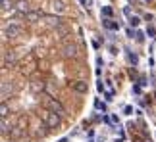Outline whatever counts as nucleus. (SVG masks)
Segmentation results:
<instances>
[{
  "mask_svg": "<svg viewBox=\"0 0 156 142\" xmlns=\"http://www.w3.org/2000/svg\"><path fill=\"white\" fill-rule=\"evenodd\" d=\"M60 121H62V115L54 113V111H46L45 113V123H46V127H50V129H56V127L60 125Z\"/></svg>",
  "mask_w": 156,
  "mask_h": 142,
  "instance_id": "obj_2",
  "label": "nucleus"
},
{
  "mask_svg": "<svg viewBox=\"0 0 156 142\" xmlns=\"http://www.w3.org/2000/svg\"><path fill=\"white\" fill-rule=\"evenodd\" d=\"M112 14H114V12H112L110 6H104V8H102V16L104 17H112Z\"/></svg>",
  "mask_w": 156,
  "mask_h": 142,
  "instance_id": "obj_15",
  "label": "nucleus"
},
{
  "mask_svg": "<svg viewBox=\"0 0 156 142\" xmlns=\"http://www.w3.org/2000/svg\"><path fill=\"white\" fill-rule=\"evenodd\" d=\"M133 140H135V142H144L143 136H133Z\"/></svg>",
  "mask_w": 156,
  "mask_h": 142,
  "instance_id": "obj_22",
  "label": "nucleus"
},
{
  "mask_svg": "<svg viewBox=\"0 0 156 142\" xmlns=\"http://www.w3.org/2000/svg\"><path fill=\"white\" fill-rule=\"evenodd\" d=\"M91 142H95V140H91Z\"/></svg>",
  "mask_w": 156,
  "mask_h": 142,
  "instance_id": "obj_27",
  "label": "nucleus"
},
{
  "mask_svg": "<svg viewBox=\"0 0 156 142\" xmlns=\"http://www.w3.org/2000/svg\"><path fill=\"white\" fill-rule=\"evenodd\" d=\"M139 23H141V19L137 16H131V17H129V25H131V27H139Z\"/></svg>",
  "mask_w": 156,
  "mask_h": 142,
  "instance_id": "obj_14",
  "label": "nucleus"
},
{
  "mask_svg": "<svg viewBox=\"0 0 156 142\" xmlns=\"http://www.w3.org/2000/svg\"><path fill=\"white\" fill-rule=\"evenodd\" d=\"M42 17H45V14L41 12V10H31V12L25 16V19L27 21H31V23H37V21H41Z\"/></svg>",
  "mask_w": 156,
  "mask_h": 142,
  "instance_id": "obj_4",
  "label": "nucleus"
},
{
  "mask_svg": "<svg viewBox=\"0 0 156 142\" xmlns=\"http://www.w3.org/2000/svg\"><path fill=\"white\" fill-rule=\"evenodd\" d=\"M147 35H148V37H154V35H156V29L154 27H148L147 29Z\"/></svg>",
  "mask_w": 156,
  "mask_h": 142,
  "instance_id": "obj_20",
  "label": "nucleus"
},
{
  "mask_svg": "<svg viewBox=\"0 0 156 142\" xmlns=\"http://www.w3.org/2000/svg\"><path fill=\"white\" fill-rule=\"evenodd\" d=\"M48 108H50V111H54V113H58V115H64V113H66L64 106H62L58 100H48Z\"/></svg>",
  "mask_w": 156,
  "mask_h": 142,
  "instance_id": "obj_5",
  "label": "nucleus"
},
{
  "mask_svg": "<svg viewBox=\"0 0 156 142\" xmlns=\"http://www.w3.org/2000/svg\"><path fill=\"white\" fill-rule=\"evenodd\" d=\"M95 108H96V110H102V111H104V110H106V106H104V104H100V102H98V100H96V102H95Z\"/></svg>",
  "mask_w": 156,
  "mask_h": 142,
  "instance_id": "obj_19",
  "label": "nucleus"
},
{
  "mask_svg": "<svg viewBox=\"0 0 156 142\" xmlns=\"http://www.w3.org/2000/svg\"><path fill=\"white\" fill-rule=\"evenodd\" d=\"M46 21H48L52 27H60V23H62V19L58 16H48V17H46Z\"/></svg>",
  "mask_w": 156,
  "mask_h": 142,
  "instance_id": "obj_12",
  "label": "nucleus"
},
{
  "mask_svg": "<svg viewBox=\"0 0 156 142\" xmlns=\"http://www.w3.org/2000/svg\"><path fill=\"white\" fill-rule=\"evenodd\" d=\"M68 8V2L66 0H52V12L56 14H64Z\"/></svg>",
  "mask_w": 156,
  "mask_h": 142,
  "instance_id": "obj_6",
  "label": "nucleus"
},
{
  "mask_svg": "<svg viewBox=\"0 0 156 142\" xmlns=\"http://www.w3.org/2000/svg\"><path fill=\"white\" fill-rule=\"evenodd\" d=\"M144 2H150V0H144Z\"/></svg>",
  "mask_w": 156,
  "mask_h": 142,
  "instance_id": "obj_25",
  "label": "nucleus"
},
{
  "mask_svg": "<svg viewBox=\"0 0 156 142\" xmlns=\"http://www.w3.org/2000/svg\"><path fill=\"white\" fill-rule=\"evenodd\" d=\"M16 64V56H14V52H6L4 54V58H2V65H4V67H8V65H14Z\"/></svg>",
  "mask_w": 156,
  "mask_h": 142,
  "instance_id": "obj_10",
  "label": "nucleus"
},
{
  "mask_svg": "<svg viewBox=\"0 0 156 142\" xmlns=\"http://www.w3.org/2000/svg\"><path fill=\"white\" fill-rule=\"evenodd\" d=\"M102 25L106 29H112V31H119V23H118V21H114L112 17H104V19H102Z\"/></svg>",
  "mask_w": 156,
  "mask_h": 142,
  "instance_id": "obj_9",
  "label": "nucleus"
},
{
  "mask_svg": "<svg viewBox=\"0 0 156 142\" xmlns=\"http://www.w3.org/2000/svg\"><path fill=\"white\" fill-rule=\"evenodd\" d=\"M127 58H129V61H131L133 65H137V64H139V56H137L135 52H127Z\"/></svg>",
  "mask_w": 156,
  "mask_h": 142,
  "instance_id": "obj_13",
  "label": "nucleus"
},
{
  "mask_svg": "<svg viewBox=\"0 0 156 142\" xmlns=\"http://www.w3.org/2000/svg\"><path fill=\"white\" fill-rule=\"evenodd\" d=\"M14 92V86H12V83H2V100H6L8 98V94H12Z\"/></svg>",
  "mask_w": 156,
  "mask_h": 142,
  "instance_id": "obj_11",
  "label": "nucleus"
},
{
  "mask_svg": "<svg viewBox=\"0 0 156 142\" xmlns=\"http://www.w3.org/2000/svg\"><path fill=\"white\" fill-rule=\"evenodd\" d=\"M58 142H68V138H62V140H58Z\"/></svg>",
  "mask_w": 156,
  "mask_h": 142,
  "instance_id": "obj_23",
  "label": "nucleus"
},
{
  "mask_svg": "<svg viewBox=\"0 0 156 142\" xmlns=\"http://www.w3.org/2000/svg\"><path fill=\"white\" fill-rule=\"evenodd\" d=\"M116 142H121V140H116Z\"/></svg>",
  "mask_w": 156,
  "mask_h": 142,
  "instance_id": "obj_26",
  "label": "nucleus"
},
{
  "mask_svg": "<svg viewBox=\"0 0 156 142\" xmlns=\"http://www.w3.org/2000/svg\"><path fill=\"white\" fill-rule=\"evenodd\" d=\"M79 2H81V4H87V0H79Z\"/></svg>",
  "mask_w": 156,
  "mask_h": 142,
  "instance_id": "obj_24",
  "label": "nucleus"
},
{
  "mask_svg": "<svg viewBox=\"0 0 156 142\" xmlns=\"http://www.w3.org/2000/svg\"><path fill=\"white\" fill-rule=\"evenodd\" d=\"M0 111H2V117H6V115H8V106H6V102H2V108H0Z\"/></svg>",
  "mask_w": 156,
  "mask_h": 142,
  "instance_id": "obj_17",
  "label": "nucleus"
},
{
  "mask_svg": "<svg viewBox=\"0 0 156 142\" xmlns=\"http://www.w3.org/2000/svg\"><path fill=\"white\" fill-rule=\"evenodd\" d=\"M14 10H16V14H19V16H27V14L31 12L27 0H17L16 4H14Z\"/></svg>",
  "mask_w": 156,
  "mask_h": 142,
  "instance_id": "obj_3",
  "label": "nucleus"
},
{
  "mask_svg": "<svg viewBox=\"0 0 156 142\" xmlns=\"http://www.w3.org/2000/svg\"><path fill=\"white\" fill-rule=\"evenodd\" d=\"M62 54H64V58H75L77 56V46L75 44H66L64 50H62Z\"/></svg>",
  "mask_w": 156,
  "mask_h": 142,
  "instance_id": "obj_7",
  "label": "nucleus"
},
{
  "mask_svg": "<svg viewBox=\"0 0 156 142\" xmlns=\"http://www.w3.org/2000/svg\"><path fill=\"white\" fill-rule=\"evenodd\" d=\"M2 35H4L6 39H16L21 35V25L19 23H14V21H10V23H4V27H2Z\"/></svg>",
  "mask_w": 156,
  "mask_h": 142,
  "instance_id": "obj_1",
  "label": "nucleus"
},
{
  "mask_svg": "<svg viewBox=\"0 0 156 142\" xmlns=\"http://www.w3.org/2000/svg\"><path fill=\"white\" fill-rule=\"evenodd\" d=\"M123 14H125V16H129V17H131V8H129V6H125V8H123Z\"/></svg>",
  "mask_w": 156,
  "mask_h": 142,
  "instance_id": "obj_21",
  "label": "nucleus"
},
{
  "mask_svg": "<svg viewBox=\"0 0 156 142\" xmlns=\"http://www.w3.org/2000/svg\"><path fill=\"white\" fill-rule=\"evenodd\" d=\"M71 88H73L75 92H79V94H85L89 86H87L85 81H75V83H71Z\"/></svg>",
  "mask_w": 156,
  "mask_h": 142,
  "instance_id": "obj_8",
  "label": "nucleus"
},
{
  "mask_svg": "<svg viewBox=\"0 0 156 142\" xmlns=\"http://www.w3.org/2000/svg\"><path fill=\"white\" fill-rule=\"evenodd\" d=\"M2 133H8V119L2 117Z\"/></svg>",
  "mask_w": 156,
  "mask_h": 142,
  "instance_id": "obj_18",
  "label": "nucleus"
},
{
  "mask_svg": "<svg viewBox=\"0 0 156 142\" xmlns=\"http://www.w3.org/2000/svg\"><path fill=\"white\" fill-rule=\"evenodd\" d=\"M135 41H137V42H143V41H144V33H143V31H137V33H135Z\"/></svg>",
  "mask_w": 156,
  "mask_h": 142,
  "instance_id": "obj_16",
  "label": "nucleus"
}]
</instances>
